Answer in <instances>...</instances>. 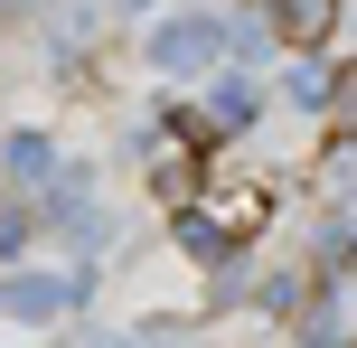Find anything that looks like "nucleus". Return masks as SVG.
<instances>
[{
    "label": "nucleus",
    "instance_id": "nucleus-6",
    "mask_svg": "<svg viewBox=\"0 0 357 348\" xmlns=\"http://www.w3.org/2000/svg\"><path fill=\"white\" fill-rule=\"evenodd\" d=\"M10 179H19V188L56 179V151H47V132H19V142H10Z\"/></svg>",
    "mask_w": 357,
    "mask_h": 348
},
{
    "label": "nucleus",
    "instance_id": "nucleus-4",
    "mask_svg": "<svg viewBox=\"0 0 357 348\" xmlns=\"http://www.w3.org/2000/svg\"><path fill=\"white\" fill-rule=\"evenodd\" d=\"M207 113H216V132H254V123H264V85H254V75H235V66H216Z\"/></svg>",
    "mask_w": 357,
    "mask_h": 348
},
{
    "label": "nucleus",
    "instance_id": "nucleus-3",
    "mask_svg": "<svg viewBox=\"0 0 357 348\" xmlns=\"http://www.w3.org/2000/svg\"><path fill=\"white\" fill-rule=\"evenodd\" d=\"M254 19H264L282 47H329V19H339V0H254Z\"/></svg>",
    "mask_w": 357,
    "mask_h": 348
},
{
    "label": "nucleus",
    "instance_id": "nucleus-5",
    "mask_svg": "<svg viewBox=\"0 0 357 348\" xmlns=\"http://www.w3.org/2000/svg\"><path fill=\"white\" fill-rule=\"evenodd\" d=\"M320 123H329V142H357V66H339V75H329Z\"/></svg>",
    "mask_w": 357,
    "mask_h": 348
},
{
    "label": "nucleus",
    "instance_id": "nucleus-1",
    "mask_svg": "<svg viewBox=\"0 0 357 348\" xmlns=\"http://www.w3.org/2000/svg\"><path fill=\"white\" fill-rule=\"evenodd\" d=\"M151 66H160V75H216V66H226V29H216L207 10L160 19V29H151Z\"/></svg>",
    "mask_w": 357,
    "mask_h": 348
},
{
    "label": "nucleus",
    "instance_id": "nucleus-2",
    "mask_svg": "<svg viewBox=\"0 0 357 348\" xmlns=\"http://www.w3.org/2000/svg\"><path fill=\"white\" fill-rule=\"evenodd\" d=\"M75 301H85L75 273H10L0 282V320H10V330H47V320H66Z\"/></svg>",
    "mask_w": 357,
    "mask_h": 348
},
{
    "label": "nucleus",
    "instance_id": "nucleus-7",
    "mask_svg": "<svg viewBox=\"0 0 357 348\" xmlns=\"http://www.w3.org/2000/svg\"><path fill=\"white\" fill-rule=\"evenodd\" d=\"M113 10H151V0H113Z\"/></svg>",
    "mask_w": 357,
    "mask_h": 348
}]
</instances>
